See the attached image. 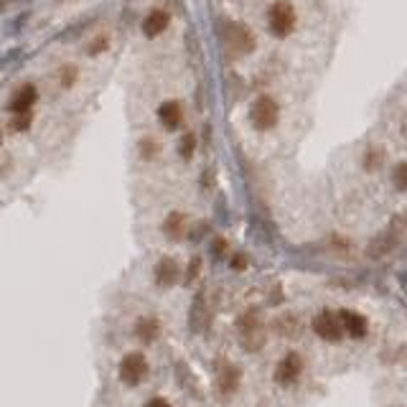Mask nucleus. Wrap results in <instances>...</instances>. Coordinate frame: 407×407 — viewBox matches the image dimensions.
I'll list each match as a JSON object with an SVG mask.
<instances>
[{"label": "nucleus", "mask_w": 407, "mask_h": 407, "mask_svg": "<svg viewBox=\"0 0 407 407\" xmlns=\"http://www.w3.org/2000/svg\"><path fill=\"white\" fill-rule=\"evenodd\" d=\"M268 28L278 38H286L293 33V28H295V11H293L288 0L273 3V8L268 11Z\"/></svg>", "instance_id": "1"}, {"label": "nucleus", "mask_w": 407, "mask_h": 407, "mask_svg": "<svg viewBox=\"0 0 407 407\" xmlns=\"http://www.w3.org/2000/svg\"><path fill=\"white\" fill-rule=\"evenodd\" d=\"M117 374H120L122 384H128V387H138V384L148 377V359H146V354H140V352L125 354V357L120 359Z\"/></svg>", "instance_id": "2"}, {"label": "nucleus", "mask_w": 407, "mask_h": 407, "mask_svg": "<svg viewBox=\"0 0 407 407\" xmlns=\"http://www.w3.org/2000/svg\"><path fill=\"white\" fill-rule=\"evenodd\" d=\"M249 120H252V125H255L257 130L275 128V125H278V120H280L278 102H275L273 97H268V94L257 97L255 102H252V107H249Z\"/></svg>", "instance_id": "3"}, {"label": "nucleus", "mask_w": 407, "mask_h": 407, "mask_svg": "<svg viewBox=\"0 0 407 407\" xmlns=\"http://www.w3.org/2000/svg\"><path fill=\"white\" fill-rule=\"evenodd\" d=\"M313 331H316L323 341H331V344H334V341H341V336H344V326H341L339 313H331V310L318 313V316L313 318Z\"/></svg>", "instance_id": "4"}, {"label": "nucleus", "mask_w": 407, "mask_h": 407, "mask_svg": "<svg viewBox=\"0 0 407 407\" xmlns=\"http://www.w3.org/2000/svg\"><path fill=\"white\" fill-rule=\"evenodd\" d=\"M303 371V359L300 354H286V359H280V364L275 367V382L293 384Z\"/></svg>", "instance_id": "5"}, {"label": "nucleus", "mask_w": 407, "mask_h": 407, "mask_svg": "<svg viewBox=\"0 0 407 407\" xmlns=\"http://www.w3.org/2000/svg\"><path fill=\"white\" fill-rule=\"evenodd\" d=\"M227 43L237 54H249L252 46H255V38H252V33L242 23H229V28H227Z\"/></svg>", "instance_id": "6"}, {"label": "nucleus", "mask_w": 407, "mask_h": 407, "mask_svg": "<svg viewBox=\"0 0 407 407\" xmlns=\"http://www.w3.org/2000/svg\"><path fill=\"white\" fill-rule=\"evenodd\" d=\"M33 104H36V87H33V85H23L11 97V102H8V109H11L13 115H23V112H28Z\"/></svg>", "instance_id": "7"}, {"label": "nucleus", "mask_w": 407, "mask_h": 407, "mask_svg": "<svg viewBox=\"0 0 407 407\" xmlns=\"http://www.w3.org/2000/svg\"><path fill=\"white\" fill-rule=\"evenodd\" d=\"M158 120H161V125H163L165 130L181 128V122H183V107L176 102V99H168V102H163V104L158 107Z\"/></svg>", "instance_id": "8"}, {"label": "nucleus", "mask_w": 407, "mask_h": 407, "mask_svg": "<svg viewBox=\"0 0 407 407\" xmlns=\"http://www.w3.org/2000/svg\"><path fill=\"white\" fill-rule=\"evenodd\" d=\"M339 318H341V326H344V331H347L349 336H354V339H364L367 331H369V326H367V318L362 316V313H354V310H341Z\"/></svg>", "instance_id": "9"}, {"label": "nucleus", "mask_w": 407, "mask_h": 407, "mask_svg": "<svg viewBox=\"0 0 407 407\" xmlns=\"http://www.w3.org/2000/svg\"><path fill=\"white\" fill-rule=\"evenodd\" d=\"M168 26H170V16L158 8V11H151L146 16V21H143V33H146L148 38H156L161 36Z\"/></svg>", "instance_id": "10"}, {"label": "nucleus", "mask_w": 407, "mask_h": 407, "mask_svg": "<svg viewBox=\"0 0 407 407\" xmlns=\"http://www.w3.org/2000/svg\"><path fill=\"white\" fill-rule=\"evenodd\" d=\"M153 275H156V283H158V286H163V288L173 286L178 280V262L173 260V257H163V260L156 265Z\"/></svg>", "instance_id": "11"}, {"label": "nucleus", "mask_w": 407, "mask_h": 407, "mask_svg": "<svg viewBox=\"0 0 407 407\" xmlns=\"http://www.w3.org/2000/svg\"><path fill=\"white\" fill-rule=\"evenodd\" d=\"M217 387H219V395L222 397H229L237 392L239 387V369L237 367H224V369L219 371V379H217Z\"/></svg>", "instance_id": "12"}, {"label": "nucleus", "mask_w": 407, "mask_h": 407, "mask_svg": "<svg viewBox=\"0 0 407 407\" xmlns=\"http://www.w3.org/2000/svg\"><path fill=\"white\" fill-rule=\"evenodd\" d=\"M135 336H138L140 341H146V344H151V341L158 339V336H161L158 318H153V316L138 318V323H135Z\"/></svg>", "instance_id": "13"}, {"label": "nucleus", "mask_w": 407, "mask_h": 407, "mask_svg": "<svg viewBox=\"0 0 407 407\" xmlns=\"http://www.w3.org/2000/svg\"><path fill=\"white\" fill-rule=\"evenodd\" d=\"M183 214H170L168 219H165V224H163V229H165V234H170L173 239H178L181 237V232H183Z\"/></svg>", "instance_id": "14"}, {"label": "nucleus", "mask_w": 407, "mask_h": 407, "mask_svg": "<svg viewBox=\"0 0 407 407\" xmlns=\"http://www.w3.org/2000/svg\"><path fill=\"white\" fill-rule=\"evenodd\" d=\"M392 183H395L397 191H407V163L395 165V170H392Z\"/></svg>", "instance_id": "15"}, {"label": "nucleus", "mask_w": 407, "mask_h": 407, "mask_svg": "<svg viewBox=\"0 0 407 407\" xmlns=\"http://www.w3.org/2000/svg\"><path fill=\"white\" fill-rule=\"evenodd\" d=\"M194 148H196V138L194 135H183L181 138V146H178V153H181L183 158H191L194 156Z\"/></svg>", "instance_id": "16"}, {"label": "nucleus", "mask_w": 407, "mask_h": 407, "mask_svg": "<svg viewBox=\"0 0 407 407\" xmlns=\"http://www.w3.org/2000/svg\"><path fill=\"white\" fill-rule=\"evenodd\" d=\"M28 125H31V115H28V112L13 117V130H26Z\"/></svg>", "instance_id": "17"}, {"label": "nucleus", "mask_w": 407, "mask_h": 407, "mask_svg": "<svg viewBox=\"0 0 407 407\" xmlns=\"http://www.w3.org/2000/svg\"><path fill=\"white\" fill-rule=\"evenodd\" d=\"M146 407H170L168 400H163V397H153V400L146 402Z\"/></svg>", "instance_id": "18"}, {"label": "nucleus", "mask_w": 407, "mask_h": 407, "mask_svg": "<svg viewBox=\"0 0 407 407\" xmlns=\"http://www.w3.org/2000/svg\"><path fill=\"white\" fill-rule=\"evenodd\" d=\"M232 265L242 270V268H244V257H242V255H237V257H234V260H232Z\"/></svg>", "instance_id": "19"}, {"label": "nucleus", "mask_w": 407, "mask_h": 407, "mask_svg": "<svg viewBox=\"0 0 407 407\" xmlns=\"http://www.w3.org/2000/svg\"><path fill=\"white\" fill-rule=\"evenodd\" d=\"M0 143H3V135H0Z\"/></svg>", "instance_id": "20"}]
</instances>
